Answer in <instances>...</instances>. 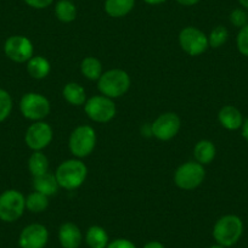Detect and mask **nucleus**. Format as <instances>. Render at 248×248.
<instances>
[{
  "label": "nucleus",
  "mask_w": 248,
  "mask_h": 248,
  "mask_svg": "<svg viewBox=\"0 0 248 248\" xmlns=\"http://www.w3.org/2000/svg\"><path fill=\"white\" fill-rule=\"evenodd\" d=\"M87 174V166L82 161L68 159L60 164L55 176L60 187L66 190H76L84 183Z\"/></svg>",
  "instance_id": "1"
},
{
  "label": "nucleus",
  "mask_w": 248,
  "mask_h": 248,
  "mask_svg": "<svg viewBox=\"0 0 248 248\" xmlns=\"http://www.w3.org/2000/svg\"><path fill=\"white\" fill-rule=\"evenodd\" d=\"M243 232L242 220L237 216L229 214L219 219L213 228V237L218 245L231 247L240 240Z\"/></svg>",
  "instance_id": "2"
},
{
  "label": "nucleus",
  "mask_w": 248,
  "mask_h": 248,
  "mask_svg": "<svg viewBox=\"0 0 248 248\" xmlns=\"http://www.w3.org/2000/svg\"><path fill=\"white\" fill-rule=\"evenodd\" d=\"M130 87V78L128 73L123 70H109L102 73L99 78L97 88L104 96L109 99L121 97L128 92Z\"/></svg>",
  "instance_id": "3"
},
{
  "label": "nucleus",
  "mask_w": 248,
  "mask_h": 248,
  "mask_svg": "<svg viewBox=\"0 0 248 248\" xmlns=\"http://www.w3.org/2000/svg\"><path fill=\"white\" fill-rule=\"evenodd\" d=\"M26 197L17 190H6L0 195V220L13 223L22 217Z\"/></svg>",
  "instance_id": "4"
},
{
  "label": "nucleus",
  "mask_w": 248,
  "mask_h": 248,
  "mask_svg": "<svg viewBox=\"0 0 248 248\" xmlns=\"http://www.w3.org/2000/svg\"><path fill=\"white\" fill-rule=\"evenodd\" d=\"M206 171L199 162H186L174 174V183L181 190H194L204 180Z\"/></svg>",
  "instance_id": "5"
},
{
  "label": "nucleus",
  "mask_w": 248,
  "mask_h": 248,
  "mask_svg": "<svg viewBox=\"0 0 248 248\" xmlns=\"http://www.w3.org/2000/svg\"><path fill=\"white\" fill-rule=\"evenodd\" d=\"M96 145L95 130L89 125H79L70 137V150L76 157L83 158L89 156Z\"/></svg>",
  "instance_id": "6"
},
{
  "label": "nucleus",
  "mask_w": 248,
  "mask_h": 248,
  "mask_svg": "<svg viewBox=\"0 0 248 248\" xmlns=\"http://www.w3.org/2000/svg\"><path fill=\"white\" fill-rule=\"evenodd\" d=\"M84 111L92 121L96 123H107L116 116V105L109 97L97 95L85 101Z\"/></svg>",
  "instance_id": "7"
},
{
  "label": "nucleus",
  "mask_w": 248,
  "mask_h": 248,
  "mask_svg": "<svg viewBox=\"0 0 248 248\" xmlns=\"http://www.w3.org/2000/svg\"><path fill=\"white\" fill-rule=\"evenodd\" d=\"M20 109L25 118L38 122L50 113V102L44 95L27 93L21 99Z\"/></svg>",
  "instance_id": "8"
},
{
  "label": "nucleus",
  "mask_w": 248,
  "mask_h": 248,
  "mask_svg": "<svg viewBox=\"0 0 248 248\" xmlns=\"http://www.w3.org/2000/svg\"><path fill=\"white\" fill-rule=\"evenodd\" d=\"M179 44L190 56H199L209 46L208 37L196 27L184 28L179 33Z\"/></svg>",
  "instance_id": "9"
},
{
  "label": "nucleus",
  "mask_w": 248,
  "mask_h": 248,
  "mask_svg": "<svg viewBox=\"0 0 248 248\" xmlns=\"http://www.w3.org/2000/svg\"><path fill=\"white\" fill-rule=\"evenodd\" d=\"M4 51L10 60L17 63L28 62L33 57V44L27 37L23 35H13L8 38L4 44Z\"/></svg>",
  "instance_id": "10"
},
{
  "label": "nucleus",
  "mask_w": 248,
  "mask_h": 248,
  "mask_svg": "<svg viewBox=\"0 0 248 248\" xmlns=\"http://www.w3.org/2000/svg\"><path fill=\"white\" fill-rule=\"evenodd\" d=\"M181 122L178 114L167 112L161 114L151 125V134L161 141H168L173 139L180 130Z\"/></svg>",
  "instance_id": "11"
},
{
  "label": "nucleus",
  "mask_w": 248,
  "mask_h": 248,
  "mask_svg": "<svg viewBox=\"0 0 248 248\" xmlns=\"http://www.w3.org/2000/svg\"><path fill=\"white\" fill-rule=\"evenodd\" d=\"M52 140V129L45 122L38 121L30 125L25 135L27 146L33 151H42Z\"/></svg>",
  "instance_id": "12"
},
{
  "label": "nucleus",
  "mask_w": 248,
  "mask_h": 248,
  "mask_svg": "<svg viewBox=\"0 0 248 248\" xmlns=\"http://www.w3.org/2000/svg\"><path fill=\"white\" fill-rule=\"evenodd\" d=\"M49 240V232L42 224L27 225L20 233L18 246L21 248H44Z\"/></svg>",
  "instance_id": "13"
},
{
  "label": "nucleus",
  "mask_w": 248,
  "mask_h": 248,
  "mask_svg": "<svg viewBox=\"0 0 248 248\" xmlns=\"http://www.w3.org/2000/svg\"><path fill=\"white\" fill-rule=\"evenodd\" d=\"M82 240V231L76 224L65 223L60 226L59 241L63 248H78Z\"/></svg>",
  "instance_id": "14"
},
{
  "label": "nucleus",
  "mask_w": 248,
  "mask_h": 248,
  "mask_svg": "<svg viewBox=\"0 0 248 248\" xmlns=\"http://www.w3.org/2000/svg\"><path fill=\"white\" fill-rule=\"evenodd\" d=\"M218 119L219 123L228 130H237L242 128V114L235 106L231 105H226L219 111Z\"/></svg>",
  "instance_id": "15"
},
{
  "label": "nucleus",
  "mask_w": 248,
  "mask_h": 248,
  "mask_svg": "<svg viewBox=\"0 0 248 248\" xmlns=\"http://www.w3.org/2000/svg\"><path fill=\"white\" fill-rule=\"evenodd\" d=\"M33 187H34V191L49 197L56 194L60 186L56 180V176L47 171V173L33 178Z\"/></svg>",
  "instance_id": "16"
},
{
  "label": "nucleus",
  "mask_w": 248,
  "mask_h": 248,
  "mask_svg": "<svg viewBox=\"0 0 248 248\" xmlns=\"http://www.w3.org/2000/svg\"><path fill=\"white\" fill-rule=\"evenodd\" d=\"M135 0H106L105 11L111 17H123L133 10Z\"/></svg>",
  "instance_id": "17"
},
{
  "label": "nucleus",
  "mask_w": 248,
  "mask_h": 248,
  "mask_svg": "<svg viewBox=\"0 0 248 248\" xmlns=\"http://www.w3.org/2000/svg\"><path fill=\"white\" fill-rule=\"evenodd\" d=\"M27 72L34 79H43L50 72V62L43 56H33L27 62Z\"/></svg>",
  "instance_id": "18"
},
{
  "label": "nucleus",
  "mask_w": 248,
  "mask_h": 248,
  "mask_svg": "<svg viewBox=\"0 0 248 248\" xmlns=\"http://www.w3.org/2000/svg\"><path fill=\"white\" fill-rule=\"evenodd\" d=\"M62 95L65 97L66 101L68 104L73 105V106H80L84 105L87 101V94L82 85L77 84V83H68L65 85L63 90H62Z\"/></svg>",
  "instance_id": "19"
},
{
  "label": "nucleus",
  "mask_w": 248,
  "mask_h": 248,
  "mask_svg": "<svg viewBox=\"0 0 248 248\" xmlns=\"http://www.w3.org/2000/svg\"><path fill=\"white\" fill-rule=\"evenodd\" d=\"M216 146L209 140H201L196 144L194 149V156L196 158V162L204 166L209 164L216 157Z\"/></svg>",
  "instance_id": "20"
},
{
  "label": "nucleus",
  "mask_w": 248,
  "mask_h": 248,
  "mask_svg": "<svg viewBox=\"0 0 248 248\" xmlns=\"http://www.w3.org/2000/svg\"><path fill=\"white\" fill-rule=\"evenodd\" d=\"M85 242L89 248H106L108 245V235L101 226H90L85 235Z\"/></svg>",
  "instance_id": "21"
},
{
  "label": "nucleus",
  "mask_w": 248,
  "mask_h": 248,
  "mask_svg": "<svg viewBox=\"0 0 248 248\" xmlns=\"http://www.w3.org/2000/svg\"><path fill=\"white\" fill-rule=\"evenodd\" d=\"M80 72L88 79L99 80V78L102 76L101 62L93 56L85 57L80 63Z\"/></svg>",
  "instance_id": "22"
},
{
  "label": "nucleus",
  "mask_w": 248,
  "mask_h": 248,
  "mask_svg": "<svg viewBox=\"0 0 248 248\" xmlns=\"http://www.w3.org/2000/svg\"><path fill=\"white\" fill-rule=\"evenodd\" d=\"M55 15L61 22L70 23L77 17V9L71 0H60L55 6Z\"/></svg>",
  "instance_id": "23"
},
{
  "label": "nucleus",
  "mask_w": 248,
  "mask_h": 248,
  "mask_svg": "<svg viewBox=\"0 0 248 248\" xmlns=\"http://www.w3.org/2000/svg\"><path fill=\"white\" fill-rule=\"evenodd\" d=\"M28 169H30L33 178L47 173V169H49V161H47L46 156H45L42 151L33 152L32 156L28 159Z\"/></svg>",
  "instance_id": "24"
},
{
  "label": "nucleus",
  "mask_w": 248,
  "mask_h": 248,
  "mask_svg": "<svg viewBox=\"0 0 248 248\" xmlns=\"http://www.w3.org/2000/svg\"><path fill=\"white\" fill-rule=\"evenodd\" d=\"M47 206H49L47 196L38 191L32 192L26 199V208L32 213H42L47 208Z\"/></svg>",
  "instance_id": "25"
},
{
  "label": "nucleus",
  "mask_w": 248,
  "mask_h": 248,
  "mask_svg": "<svg viewBox=\"0 0 248 248\" xmlns=\"http://www.w3.org/2000/svg\"><path fill=\"white\" fill-rule=\"evenodd\" d=\"M228 37H229L228 30H226L225 27H223V26H218V27L214 28V30L211 32V34H209L208 37L209 46L214 47V49L220 47L221 45L225 44L226 40H228Z\"/></svg>",
  "instance_id": "26"
},
{
  "label": "nucleus",
  "mask_w": 248,
  "mask_h": 248,
  "mask_svg": "<svg viewBox=\"0 0 248 248\" xmlns=\"http://www.w3.org/2000/svg\"><path fill=\"white\" fill-rule=\"evenodd\" d=\"M13 111V99L6 90L0 89V123L5 121Z\"/></svg>",
  "instance_id": "27"
},
{
  "label": "nucleus",
  "mask_w": 248,
  "mask_h": 248,
  "mask_svg": "<svg viewBox=\"0 0 248 248\" xmlns=\"http://www.w3.org/2000/svg\"><path fill=\"white\" fill-rule=\"evenodd\" d=\"M236 45L237 49L243 56L248 57V23L243 26L238 32L237 38H236Z\"/></svg>",
  "instance_id": "28"
},
{
  "label": "nucleus",
  "mask_w": 248,
  "mask_h": 248,
  "mask_svg": "<svg viewBox=\"0 0 248 248\" xmlns=\"http://www.w3.org/2000/svg\"><path fill=\"white\" fill-rule=\"evenodd\" d=\"M230 22L232 23L235 27L242 28L243 26L247 25V14L241 9H235L232 13L230 14Z\"/></svg>",
  "instance_id": "29"
},
{
  "label": "nucleus",
  "mask_w": 248,
  "mask_h": 248,
  "mask_svg": "<svg viewBox=\"0 0 248 248\" xmlns=\"http://www.w3.org/2000/svg\"><path fill=\"white\" fill-rule=\"evenodd\" d=\"M106 248H137L134 243L125 238H117L107 245Z\"/></svg>",
  "instance_id": "30"
},
{
  "label": "nucleus",
  "mask_w": 248,
  "mask_h": 248,
  "mask_svg": "<svg viewBox=\"0 0 248 248\" xmlns=\"http://www.w3.org/2000/svg\"><path fill=\"white\" fill-rule=\"evenodd\" d=\"M23 1L33 9H45L54 3V0H23Z\"/></svg>",
  "instance_id": "31"
},
{
  "label": "nucleus",
  "mask_w": 248,
  "mask_h": 248,
  "mask_svg": "<svg viewBox=\"0 0 248 248\" xmlns=\"http://www.w3.org/2000/svg\"><path fill=\"white\" fill-rule=\"evenodd\" d=\"M180 5L184 6H192V5H196L199 3L200 0H176Z\"/></svg>",
  "instance_id": "32"
},
{
  "label": "nucleus",
  "mask_w": 248,
  "mask_h": 248,
  "mask_svg": "<svg viewBox=\"0 0 248 248\" xmlns=\"http://www.w3.org/2000/svg\"><path fill=\"white\" fill-rule=\"evenodd\" d=\"M144 248H164V246L158 241H151V242H147Z\"/></svg>",
  "instance_id": "33"
},
{
  "label": "nucleus",
  "mask_w": 248,
  "mask_h": 248,
  "mask_svg": "<svg viewBox=\"0 0 248 248\" xmlns=\"http://www.w3.org/2000/svg\"><path fill=\"white\" fill-rule=\"evenodd\" d=\"M242 135L243 138L248 141V118L246 119L242 124Z\"/></svg>",
  "instance_id": "34"
},
{
  "label": "nucleus",
  "mask_w": 248,
  "mask_h": 248,
  "mask_svg": "<svg viewBox=\"0 0 248 248\" xmlns=\"http://www.w3.org/2000/svg\"><path fill=\"white\" fill-rule=\"evenodd\" d=\"M144 1L149 5H159V4H163L166 0H144Z\"/></svg>",
  "instance_id": "35"
},
{
  "label": "nucleus",
  "mask_w": 248,
  "mask_h": 248,
  "mask_svg": "<svg viewBox=\"0 0 248 248\" xmlns=\"http://www.w3.org/2000/svg\"><path fill=\"white\" fill-rule=\"evenodd\" d=\"M238 3H240L243 8L248 9V0H238Z\"/></svg>",
  "instance_id": "36"
},
{
  "label": "nucleus",
  "mask_w": 248,
  "mask_h": 248,
  "mask_svg": "<svg viewBox=\"0 0 248 248\" xmlns=\"http://www.w3.org/2000/svg\"><path fill=\"white\" fill-rule=\"evenodd\" d=\"M209 248H226V247H224V246H221V245H213V246H211Z\"/></svg>",
  "instance_id": "37"
}]
</instances>
